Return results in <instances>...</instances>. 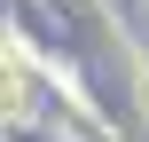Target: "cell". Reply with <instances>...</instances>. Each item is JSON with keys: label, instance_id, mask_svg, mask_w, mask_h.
<instances>
[{"label": "cell", "instance_id": "1", "mask_svg": "<svg viewBox=\"0 0 149 142\" xmlns=\"http://www.w3.org/2000/svg\"><path fill=\"white\" fill-rule=\"evenodd\" d=\"M16 95H24V87H16V63L0 55V111H16Z\"/></svg>", "mask_w": 149, "mask_h": 142}]
</instances>
